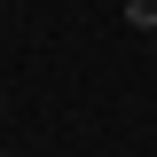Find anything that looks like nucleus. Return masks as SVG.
I'll return each mask as SVG.
<instances>
[{
    "label": "nucleus",
    "mask_w": 157,
    "mask_h": 157,
    "mask_svg": "<svg viewBox=\"0 0 157 157\" xmlns=\"http://www.w3.org/2000/svg\"><path fill=\"white\" fill-rule=\"evenodd\" d=\"M126 24L134 32H157V0H126Z\"/></svg>",
    "instance_id": "f257e3e1"
},
{
    "label": "nucleus",
    "mask_w": 157,
    "mask_h": 157,
    "mask_svg": "<svg viewBox=\"0 0 157 157\" xmlns=\"http://www.w3.org/2000/svg\"><path fill=\"white\" fill-rule=\"evenodd\" d=\"M0 157H8V149H0Z\"/></svg>",
    "instance_id": "f03ea898"
},
{
    "label": "nucleus",
    "mask_w": 157,
    "mask_h": 157,
    "mask_svg": "<svg viewBox=\"0 0 157 157\" xmlns=\"http://www.w3.org/2000/svg\"><path fill=\"white\" fill-rule=\"evenodd\" d=\"M149 39H157V32H149Z\"/></svg>",
    "instance_id": "7ed1b4c3"
}]
</instances>
